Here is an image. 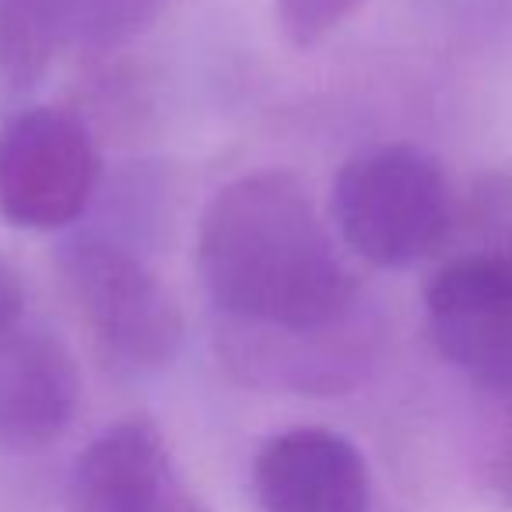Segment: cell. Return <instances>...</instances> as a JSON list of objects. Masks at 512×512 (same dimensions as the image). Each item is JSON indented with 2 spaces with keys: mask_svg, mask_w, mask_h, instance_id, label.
Masks as SVG:
<instances>
[{
  "mask_svg": "<svg viewBox=\"0 0 512 512\" xmlns=\"http://www.w3.org/2000/svg\"><path fill=\"white\" fill-rule=\"evenodd\" d=\"M197 271L221 327L334 330L372 313L309 190L281 169L214 193L200 214Z\"/></svg>",
  "mask_w": 512,
  "mask_h": 512,
  "instance_id": "6da1fadb",
  "label": "cell"
},
{
  "mask_svg": "<svg viewBox=\"0 0 512 512\" xmlns=\"http://www.w3.org/2000/svg\"><path fill=\"white\" fill-rule=\"evenodd\" d=\"M474 221L484 239L425 285L428 334L453 369L512 397V183L488 186Z\"/></svg>",
  "mask_w": 512,
  "mask_h": 512,
  "instance_id": "7a4b0ae2",
  "label": "cell"
},
{
  "mask_svg": "<svg viewBox=\"0 0 512 512\" xmlns=\"http://www.w3.org/2000/svg\"><path fill=\"white\" fill-rule=\"evenodd\" d=\"M330 214L351 253L397 271L449 239L453 197L432 155L414 144H376L341 165Z\"/></svg>",
  "mask_w": 512,
  "mask_h": 512,
  "instance_id": "3957f363",
  "label": "cell"
},
{
  "mask_svg": "<svg viewBox=\"0 0 512 512\" xmlns=\"http://www.w3.org/2000/svg\"><path fill=\"white\" fill-rule=\"evenodd\" d=\"M60 267L95 351L113 372L155 376L179 355L183 313L141 256L85 235L64 249Z\"/></svg>",
  "mask_w": 512,
  "mask_h": 512,
  "instance_id": "277c9868",
  "label": "cell"
},
{
  "mask_svg": "<svg viewBox=\"0 0 512 512\" xmlns=\"http://www.w3.org/2000/svg\"><path fill=\"white\" fill-rule=\"evenodd\" d=\"M99 151L67 109H22L0 127V214L15 228L57 232L88 211Z\"/></svg>",
  "mask_w": 512,
  "mask_h": 512,
  "instance_id": "5b68a950",
  "label": "cell"
},
{
  "mask_svg": "<svg viewBox=\"0 0 512 512\" xmlns=\"http://www.w3.org/2000/svg\"><path fill=\"white\" fill-rule=\"evenodd\" d=\"M379 320L365 313L334 330L218 327V358L232 379L264 393L341 397L369 379L379 358Z\"/></svg>",
  "mask_w": 512,
  "mask_h": 512,
  "instance_id": "8992f818",
  "label": "cell"
},
{
  "mask_svg": "<svg viewBox=\"0 0 512 512\" xmlns=\"http://www.w3.org/2000/svg\"><path fill=\"white\" fill-rule=\"evenodd\" d=\"M67 502L71 512H211L148 418H123L88 442L71 470Z\"/></svg>",
  "mask_w": 512,
  "mask_h": 512,
  "instance_id": "52a82bcc",
  "label": "cell"
},
{
  "mask_svg": "<svg viewBox=\"0 0 512 512\" xmlns=\"http://www.w3.org/2000/svg\"><path fill=\"white\" fill-rule=\"evenodd\" d=\"M253 484L264 512H369V463L351 439L302 425L271 435L256 453Z\"/></svg>",
  "mask_w": 512,
  "mask_h": 512,
  "instance_id": "ba28073f",
  "label": "cell"
},
{
  "mask_svg": "<svg viewBox=\"0 0 512 512\" xmlns=\"http://www.w3.org/2000/svg\"><path fill=\"white\" fill-rule=\"evenodd\" d=\"M81 376L60 337L15 327L0 337V446L8 453H39L74 421Z\"/></svg>",
  "mask_w": 512,
  "mask_h": 512,
  "instance_id": "9c48e42d",
  "label": "cell"
},
{
  "mask_svg": "<svg viewBox=\"0 0 512 512\" xmlns=\"http://www.w3.org/2000/svg\"><path fill=\"white\" fill-rule=\"evenodd\" d=\"M64 46L57 0H0V78L29 88Z\"/></svg>",
  "mask_w": 512,
  "mask_h": 512,
  "instance_id": "30bf717a",
  "label": "cell"
},
{
  "mask_svg": "<svg viewBox=\"0 0 512 512\" xmlns=\"http://www.w3.org/2000/svg\"><path fill=\"white\" fill-rule=\"evenodd\" d=\"M64 46L85 53H109L134 43L158 15L165 0H57Z\"/></svg>",
  "mask_w": 512,
  "mask_h": 512,
  "instance_id": "8fae6325",
  "label": "cell"
},
{
  "mask_svg": "<svg viewBox=\"0 0 512 512\" xmlns=\"http://www.w3.org/2000/svg\"><path fill=\"white\" fill-rule=\"evenodd\" d=\"M362 4L365 0H274V11L288 43L309 50L341 29Z\"/></svg>",
  "mask_w": 512,
  "mask_h": 512,
  "instance_id": "7c38bea8",
  "label": "cell"
},
{
  "mask_svg": "<svg viewBox=\"0 0 512 512\" xmlns=\"http://www.w3.org/2000/svg\"><path fill=\"white\" fill-rule=\"evenodd\" d=\"M22 313H25L22 278H18L15 267L0 256V337L11 334L15 327H22Z\"/></svg>",
  "mask_w": 512,
  "mask_h": 512,
  "instance_id": "4fadbf2b",
  "label": "cell"
},
{
  "mask_svg": "<svg viewBox=\"0 0 512 512\" xmlns=\"http://www.w3.org/2000/svg\"><path fill=\"white\" fill-rule=\"evenodd\" d=\"M491 481H495V491L512 502V421L505 425V432L498 435V446L491 453Z\"/></svg>",
  "mask_w": 512,
  "mask_h": 512,
  "instance_id": "5bb4252c",
  "label": "cell"
}]
</instances>
